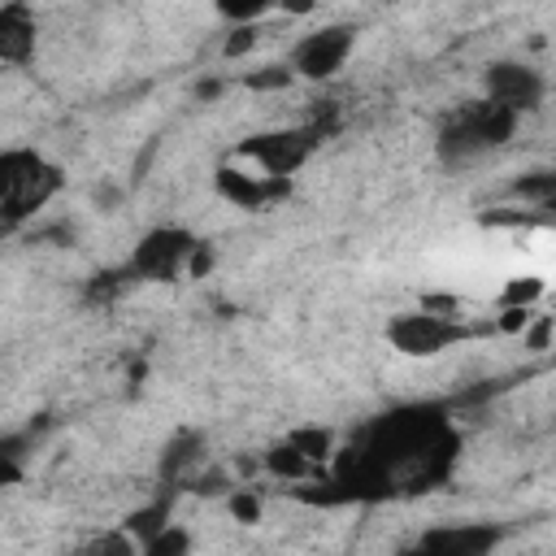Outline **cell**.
Here are the masks:
<instances>
[{
    "mask_svg": "<svg viewBox=\"0 0 556 556\" xmlns=\"http://www.w3.org/2000/svg\"><path fill=\"white\" fill-rule=\"evenodd\" d=\"M61 165L48 161L39 148H0V226H26L61 195Z\"/></svg>",
    "mask_w": 556,
    "mask_h": 556,
    "instance_id": "cell-1",
    "label": "cell"
},
{
    "mask_svg": "<svg viewBox=\"0 0 556 556\" xmlns=\"http://www.w3.org/2000/svg\"><path fill=\"white\" fill-rule=\"evenodd\" d=\"M517 126H521V113H513V109H504V104H495L486 96L482 100H465L439 126V139H434L439 161L443 165H469V161L504 148L517 135Z\"/></svg>",
    "mask_w": 556,
    "mask_h": 556,
    "instance_id": "cell-2",
    "label": "cell"
},
{
    "mask_svg": "<svg viewBox=\"0 0 556 556\" xmlns=\"http://www.w3.org/2000/svg\"><path fill=\"white\" fill-rule=\"evenodd\" d=\"M382 339L400 356L430 361V356H443L447 348H456L460 339H469V326H465V317H443V313L417 304V308L391 313L387 326H382Z\"/></svg>",
    "mask_w": 556,
    "mask_h": 556,
    "instance_id": "cell-3",
    "label": "cell"
},
{
    "mask_svg": "<svg viewBox=\"0 0 556 556\" xmlns=\"http://www.w3.org/2000/svg\"><path fill=\"white\" fill-rule=\"evenodd\" d=\"M321 130L313 122L300 126H282V130H265V135H248L230 156H239L243 165L261 169V174H278V178H295L300 165L317 152Z\"/></svg>",
    "mask_w": 556,
    "mask_h": 556,
    "instance_id": "cell-4",
    "label": "cell"
},
{
    "mask_svg": "<svg viewBox=\"0 0 556 556\" xmlns=\"http://www.w3.org/2000/svg\"><path fill=\"white\" fill-rule=\"evenodd\" d=\"M356 35H361L356 22H326V26L300 35L291 43L287 70L295 78H304V83H330L348 65V56L356 52Z\"/></svg>",
    "mask_w": 556,
    "mask_h": 556,
    "instance_id": "cell-5",
    "label": "cell"
},
{
    "mask_svg": "<svg viewBox=\"0 0 556 556\" xmlns=\"http://www.w3.org/2000/svg\"><path fill=\"white\" fill-rule=\"evenodd\" d=\"M195 248V235L187 226H152L126 261V278H143V282H174L187 274V256Z\"/></svg>",
    "mask_w": 556,
    "mask_h": 556,
    "instance_id": "cell-6",
    "label": "cell"
},
{
    "mask_svg": "<svg viewBox=\"0 0 556 556\" xmlns=\"http://www.w3.org/2000/svg\"><path fill=\"white\" fill-rule=\"evenodd\" d=\"M291 182L295 178H278V174H261L252 165H243L239 156H226L217 169H213V191L235 204V208H248V213H265L274 208L278 200L291 195Z\"/></svg>",
    "mask_w": 556,
    "mask_h": 556,
    "instance_id": "cell-7",
    "label": "cell"
},
{
    "mask_svg": "<svg viewBox=\"0 0 556 556\" xmlns=\"http://www.w3.org/2000/svg\"><path fill=\"white\" fill-rule=\"evenodd\" d=\"M482 96L513 113H534L547 100V78H543V70H534L526 61H495L482 74Z\"/></svg>",
    "mask_w": 556,
    "mask_h": 556,
    "instance_id": "cell-8",
    "label": "cell"
},
{
    "mask_svg": "<svg viewBox=\"0 0 556 556\" xmlns=\"http://www.w3.org/2000/svg\"><path fill=\"white\" fill-rule=\"evenodd\" d=\"M504 539V530L482 526V521H460V526H434L426 534H417L421 552H443V556H486L495 552Z\"/></svg>",
    "mask_w": 556,
    "mask_h": 556,
    "instance_id": "cell-9",
    "label": "cell"
},
{
    "mask_svg": "<svg viewBox=\"0 0 556 556\" xmlns=\"http://www.w3.org/2000/svg\"><path fill=\"white\" fill-rule=\"evenodd\" d=\"M39 48V17L26 0L0 4V65H30Z\"/></svg>",
    "mask_w": 556,
    "mask_h": 556,
    "instance_id": "cell-10",
    "label": "cell"
},
{
    "mask_svg": "<svg viewBox=\"0 0 556 556\" xmlns=\"http://www.w3.org/2000/svg\"><path fill=\"white\" fill-rule=\"evenodd\" d=\"M208 460V443L200 430H174V439L161 447V460H156V473L161 482L174 491V486H187V478Z\"/></svg>",
    "mask_w": 556,
    "mask_h": 556,
    "instance_id": "cell-11",
    "label": "cell"
},
{
    "mask_svg": "<svg viewBox=\"0 0 556 556\" xmlns=\"http://www.w3.org/2000/svg\"><path fill=\"white\" fill-rule=\"evenodd\" d=\"M261 473H265V478H278V482H313V478L326 473V469L313 465L304 452H295L287 439H278V443H269V447L261 452Z\"/></svg>",
    "mask_w": 556,
    "mask_h": 556,
    "instance_id": "cell-12",
    "label": "cell"
},
{
    "mask_svg": "<svg viewBox=\"0 0 556 556\" xmlns=\"http://www.w3.org/2000/svg\"><path fill=\"white\" fill-rule=\"evenodd\" d=\"M165 521H174V495L169 491H161L156 500H148V504H139L135 513H126V521H122V530L143 547Z\"/></svg>",
    "mask_w": 556,
    "mask_h": 556,
    "instance_id": "cell-13",
    "label": "cell"
},
{
    "mask_svg": "<svg viewBox=\"0 0 556 556\" xmlns=\"http://www.w3.org/2000/svg\"><path fill=\"white\" fill-rule=\"evenodd\" d=\"M282 439H287L295 452H304L313 465H321V469H326V465H330V456L339 452V439H334V430H330V426H295V430H287Z\"/></svg>",
    "mask_w": 556,
    "mask_h": 556,
    "instance_id": "cell-14",
    "label": "cell"
},
{
    "mask_svg": "<svg viewBox=\"0 0 556 556\" xmlns=\"http://www.w3.org/2000/svg\"><path fill=\"white\" fill-rule=\"evenodd\" d=\"M191 547H195L191 530H187V526H178V521H165V526H161V530H156L139 552H143V556H187Z\"/></svg>",
    "mask_w": 556,
    "mask_h": 556,
    "instance_id": "cell-15",
    "label": "cell"
},
{
    "mask_svg": "<svg viewBox=\"0 0 556 556\" xmlns=\"http://www.w3.org/2000/svg\"><path fill=\"white\" fill-rule=\"evenodd\" d=\"M26 452H30V434H4L0 439V486H13L26 473Z\"/></svg>",
    "mask_w": 556,
    "mask_h": 556,
    "instance_id": "cell-16",
    "label": "cell"
},
{
    "mask_svg": "<svg viewBox=\"0 0 556 556\" xmlns=\"http://www.w3.org/2000/svg\"><path fill=\"white\" fill-rule=\"evenodd\" d=\"M543 295H547V278H539V274H517V278H508V282H504V291H500V304L534 308Z\"/></svg>",
    "mask_w": 556,
    "mask_h": 556,
    "instance_id": "cell-17",
    "label": "cell"
},
{
    "mask_svg": "<svg viewBox=\"0 0 556 556\" xmlns=\"http://www.w3.org/2000/svg\"><path fill=\"white\" fill-rule=\"evenodd\" d=\"M217 17L230 22V26H248V22H261L265 13L278 9V0H213Z\"/></svg>",
    "mask_w": 556,
    "mask_h": 556,
    "instance_id": "cell-18",
    "label": "cell"
},
{
    "mask_svg": "<svg viewBox=\"0 0 556 556\" xmlns=\"http://www.w3.org/2000/svg\"><path fill=\"white\" fill-rule=\"evenodd\" d=\"M513 191H517L526 204L543 208V204H552V195H556V174H547V169H534V174L517 178V182H513Z\"/></svg>",
    "mask_w": 556,
    "mask_h": 556,
    "instance_id": "cell-19",
    "label": "cell"
},
{
    "mask_svg": "<svg viewBox=\"0 0 556 556\" xmlns=\"http://www.w3.org/2000/svg\"><path fill=\"white\" fill-rule=\"evenodd\" d=\"M552 330H556L552 313H530V321H526V326H521L517 334H521V348H526V352L543 356V352L552 348Z\"/></svg>",
    "mask_w": 556,
    "mask_h": 556,
    "instance_id": "cell-20",
    "label": "cell"
},
{
    "mask_svg": "<svg viewBox=\"0 0 556 556\" xmlns=\"http://www.w3.org/2000/svg\"><path fill=\"white\" fill-rule=\"evenodd\" d=\"M252 91H282V87H291L295 83V74L287 70V61L282 65H265V70H256V74H248L243 78Z\"/></svg>",
    "mask_w": 556,
    "mask_h": 556,
    "instance_id": "cell-21",
    "label": "cell"
},
{
    "mask_svg": "<svg viewBox=\"0 0 556 556\" xmlns=\"http://www.w3.org/2000/svg\"><path fill=\"white\" fill-rule=\"evenodd\" d=\"M256 39H261L256 22H248V26H235V30H230V39L222 43V52H226V56H243V52H252V48H256Z\"/></svg>",
    "mask_w": 556,
    "mask_h": 556,
    "instance_id": "cell-22",
    "label": "cell"
},
{
    "mask_svg": "<svg viewBox=\"0 0 556 556\" xmlns=\"http://www.w3.org/2000/svg\"><path fill=\"white\" fill-rule=\"evenodd\" d=\"M213 261H217V256H213V248H208L204 239H195V248H191V256H187V274H182V278H204V274L213 269Z\"/></svg>",
    "mask_w": 556,
    "mask_h": 556,
    "instance_id": "cell-23",
    "label": "cell"
},
{
    "mask_svg": "<svg viewBox=\"0 0 556 556\" xmlns=\"http://www.w3.org/2000/svg\"><path fill=\"white\" fill-rule=\"evenodd\" d=\"M96 204H100V208L122 204V187H113V182H109V187H96Z\"/></svg>",
    "mask_w": 556,
    "mask_h": 556,
    "instance_id": "cell-24",
    "label": "cell"
},
{
    "mask_svg": "<svg viewBox=\"0 0 556 556\" xmlns=\"http://www.w3.org/2000/svg\"><path fill=\"white\" fill-rule=\"evenodd\" d=\"M278 9H282V13H291V17H304V13H313V9H317V0H278Z\"/></svg>",
    "mask_w": 556,
    "mask_h": 556,
    "instance_id": "cell-25",
    "label": "cell"
},
{
    "mask_svg": "<svg viewBox=\"0 0 556 556\" xmlns=\"http://www.w3.org/2000/svg\"><path fill=\"white\" fill-rule=\"evenodd\" d=\"M217 91H222V83H217V78H213V83H208V78H204V83H200V87H195V96H200V100H213V96H217Z\"/></svg>",
    "mask_w": 556,
    "mask_h": 556,
    "instance_id": "cell-26",
    "label": "cell"
}]
</instances>
